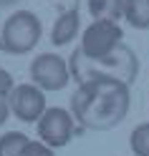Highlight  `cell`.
<instances>
[{"instance_id": "cell-6", "label": "cell", "mask_w": 149, "mask_h": 156, "mask_svg": "<svg viewBox=\"0 0 149 156\" xmlns=\"http://www.w3.org/2000/svg\"><path fill=\"white\" fill-rule=\"evenodd\" d=\"M35 129H38V139L43 144H48L51 149H63L76 136V119L71 111L61 108V106H53V108H48L41 116Z\"/></svg>"}, {"instance_id": "cell-5", "label": "cell", "mask_w": 149, "mask_h": 156, "mask_svg": "<svg viewBox=\"0 0 149 156\" xmlns=\"http://www.w3.org/2000/svg\"><path fill=\"white\" fill-rule=\"evenodd\" d=\"M71 81V66L58 53H41L31 63V83L41 91H63Z\"/></svg>"}, {"instance_id": "cell-14", "label": "cell", "mask_w": 149, "mask_h": 156, "mask_svg": "<svg viewBox=\"0 0 149 156\" xmlns=\"http://www.w3.org/2000/svg\"><path fill=\"white\" fill-rule=\"evenodd\" d=\"M56 149H51V146H48V144H43L41 139H38V141H28V146H25V149H23V154L20 156H56L53 154Z\"/></svg>"}, {"instance_id": "cell-16", "label": "cell", "mask_w": 149, "mask_h": 156, "mask_svg": "<svg viewBox=\"0 0 149 156\" xmlns=\"http://www.w3.org/2000/svg\"><path fill=\"white\" fill-rule=\"evenodd\" d=\"M0 51H3V41H0Z\"/></svg>"}, {"instance_id": "cell-1", "label": "cell", "mask_w": 149, "mask_h": 156, "mask_svg": "<svg viewBox=\"0 0 149 156\" xmlns=\"http://www.w3.org/2000/svg\"><path fill=\"white\" fill-rule=\"evenodd\" d=\"M132 106V93L116 78H86L71 93V113L76 123L88 131H109L119 126Z\"/></svg>"}, {"instance_id": "cell-8", "label": "cell", "mask_w": 149, "mask_h": 156, "mask_svg": "<svg viewBox=\"0 0 149 156\" xmlns=\"http://www.w3.org/2000/svg\"><path fill=\"white\" fill-rule=\"evenodd\" d=\"M78 25H81V18H78V10L76 8H68L61 15L56 18L53 23V30H51V45L56 48H63L78 35Z\"/></svg>"}, {"instance_id": "cell-4", "label": "cell", "mask_w": 149, "mask_h": 156, "mask_svg": "<svg viewBox=\"0 0 149 156\" xmlns=\"http://www.w3.org/2000/svg\"><path fill=\"white\" fill-rule=\"evenodd\" d=\"M121 43H124V33L116 20H91V25L81 33L78 51L88 61H99V58L111 55Z\"/></svg>"}, {"instance_id": "cell-7", "label": "cell", "mask_w": 149, "mask_h": 156, "mask_svg": "<svg viewBox=\"0 0 149 156\" xmlns=\"http://www.w3.org/2000/svg\"><path fill=\"white\" fill-rule=\"evenodd\" d=\"M48 111L46 91H41L35 83H18L10 93V113L23 123H38L41 116Z\"/></svg>"}, {"instance_id": "cell-13", "label": "cell", "mask_w": 149, "mask_h": 156, "mask_svg": "<svg viewBox=\"0 0 149 156\" xmlns=\"http://www.w3.org/2000/svg\"><path fill=\"white\" fill-rule=\"evenodd\" d=\"M129 146H132L134 156H149V121L134 126L132 136H129Z\"/></svg>"}, {"instance_id": "cell-11", "label": "cell", "mask_w": 149, "mask_h": 156, "mask_svg": "<svg viewBox=\"0 0 149 156\" xmlns=\"http://www.w3.org/2000/svg\"><path fill=\"white\" fill-rule=\"evenodd\" d=\"M28 136L20 131H8L0 136V156H20L23 149L28 146Z\"/></svg>"}, {"instance_id": "cell-9", "label": "cell", "mask_w": 149, "mask_h": 156, "mask_svg": "<svg viewBox=\"0 0 149 156\" xmlns=\"http://www.w3.org/2000/svg\"><path fill=\"white\" fill-rule=\"evenodd\" d=\"M94 20H119L124 18V0H86Z\"/></svg>"}, {"instance_id": "cell-15", "label": "cell", "mask_w": 149, "mask_h": 156, "mask_svg": "<svg viewBox=\"0 0 149 156\" xmlns=\"http://www.w3.org/2000/svg\"><path fill=\"white\" fill-rule=\"evenodd\" d=\"M15 3H20V0H0V10H5V8H13Z\"/></svg>"}, {"instance_id": "cell-3", "label": "cell", "mask_w": 149, "mask_h": 156, "mask_svg": "<svg viewBox=\"0 0 149 156\" xmlns=\"http://www.w3.org/2000/svg\"><path fill=\"white\" fill-rule=\"evenodd\" d=\"M43 25L41 18L31 10H15L5 18L3 30H0V41H3V53L10 55H25L41 41Z\"/></svg>"}, {"instance_id": "cell-12", "label": "cell", "mask_w": 149, "mask_h": 156, "mask_svg": "<svg viewBox=\"0 0 149 156\" xmlns=\"http://www.w3.org/2000/svg\"><path fill=\"white\" fill-rule=\"evenodd\" d=\"M15 88L13 83V76L5 71V68H0V126L8 121V116H10V93Z\"/></svg>"}, {"instance_id": "cell-2", "label": "cell", "mask_w": 149, "mask_h": 156, "mask_svg": "<svg viewBox=\"0 0 149 156\" xmlns=\"http://www.w3.org/2000/svg\"><path fill=\"white\" fill-rule=\"evenodd\" d=\"M68 66H71V76L78 83L86 81V78L104 76V78H116V81H124L126 86H132L136 81V73H139L136 55H134L132 48H126L124 43L119 45L111 55L99 58V61H88L81 51H73Z\"/></svg>"}, {"instance_id": "cell-10", "label": "cell", "mask_w": 149, "mask_h": 156, "mask_svg": "<svg viewBox=\"0 0 149 156\" xmlns=\"http://www.w3.org/2000/svg\"><path fill=\"white\" fill-rule=\"evenodd\" d=\"M124 20L136 30H149V0H124Z\"/></svg>"}]
</instances>
